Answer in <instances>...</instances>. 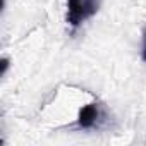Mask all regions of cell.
Here are the masks:
<instances>
[{
  "mask_svg": "<svg viewBox=\"0 0 146 146\" xmlns=\"http://www.w3.org/2000/svg\"><path fill=\"white\" fill-rule=\"evenodd\" d=\"M103 0H67V24L72 31H76L83 23L93 17Z\"/></svg>",
  "mask_w": 146,
  "mask_h": 146,
  "instance_id": "cell-1",
  "label": "cell"
},
{
  "mask_svg": "<svg viewBox=\"0 0 146 146\" xmlns=\"http://www.w3.org/2000/svg\"><path fill=\"white\" fill-rule=\"evenodd\" d=\"M102 120V108L96 103L86 105L81 112H79V119H78V127L79 129H93L98 127Z\"/></svg>",
  "mask_w": 146,
  "mask_h": 146,
  "instance_id": "cell-2",
  "label": "cell"
},
{
  "mask_svg": "<svg viewBox=\"0 0 146 146\" xmlns=\"http://www.w3.org/2000/svg\"><path fill=\"white\" fill-rule=\"evenodd\" d=\"M141 57L146 62V31H144V38H143V52H141Z\"/></svg>",
  "mask_w": 146,
  "mask_h": 146,
  "instance_id": "cell-3",
  "label": "cell"
}]
</instances>
